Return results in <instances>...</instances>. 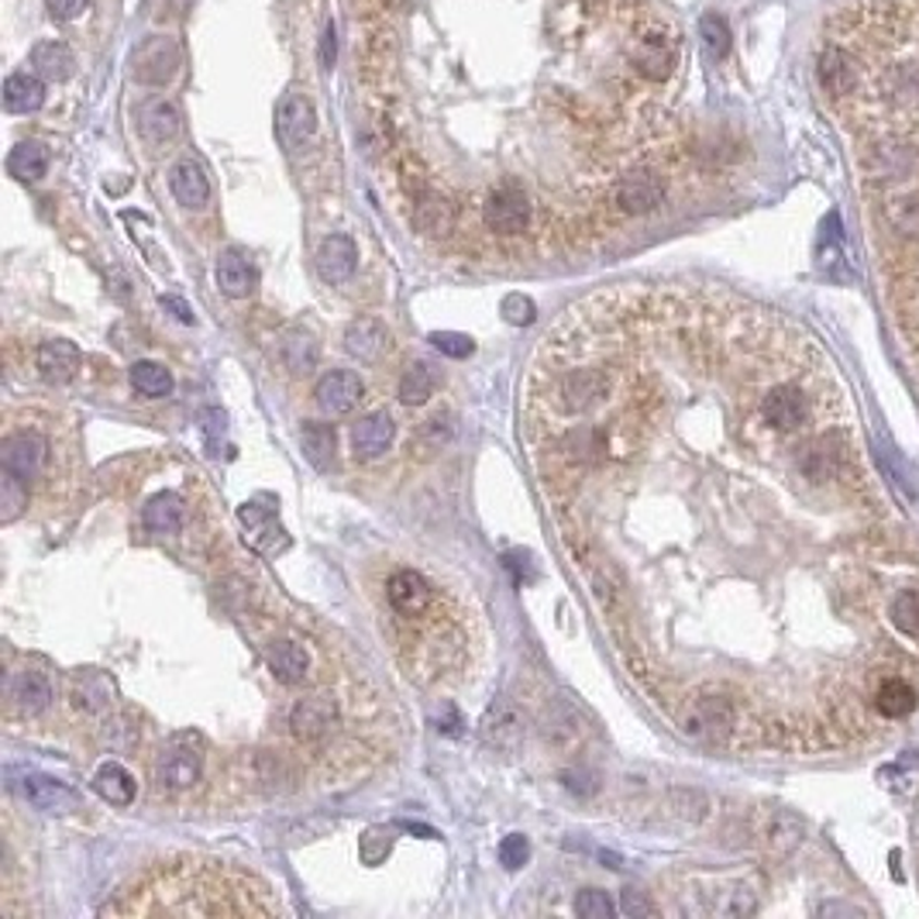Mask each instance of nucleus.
I'll return each mask as SVG.
<instances>
[{
    "instance_id": "nucleus-1",
    "label": "nucleus",
    "mask_w": 919,
    "mask_h": 919,
    "mask_svg": "<svg viewBox=\"0 0 919 919\" xmlns=\"http://www.w3.org/2000/svg\"><path fill=\"white\" fill-rule=\"evenodd\" d=\"M355 73L389 162L445 114L499 111L593 207H613L617 148L672 80L678 35L644 0H352ZM617 214V210H613Z\"/></svg>"
},
{
    "instance_id": "nucleus-2",
    "label": "nucleus",
    "mask_w": 919,
    "mask_h": 919,
    "mask_svg": "<svg viewBox=\"0 0 919 919\" xmlns=\"http://www.w3.org/2000/svg\"><path fill=\"white\" fill-rule=\"evenodd\" d=\"M279 903L255 871L180 855L124 885L100 916H276Z\"/></svg>"
},
{
    "instance_id": "nucleus-3",
    "label": "nucleus",
    "mask_w": 919,
    "mask_h": 919,
    "mask_svg": "<svg viewBox=\"0 0 919 919\" xmlns=\"http://www.w3.org/2000/svg\"><path fill=\"white\" fill-rule=\"evenodd\" d=\"M49 462H52V442L46 431L8 427L4 442H0V469H4V475H14L25 486H32L49 472Z\"/></svg>"
},
{
    "instance_id": "nucleus-4",
    "label": "nucleus",
    "mask_w": 919,
    "mask_h": 919,
    "mask_svg": "<svg viewBox=\"0 0 919 919\" xmlns=\"http://www.w3.org/2000/svg\"><path fill=\"white\" fill-rule=\"evenodd\" d=\"M864 172L874 186H882L888 193L909 190L919 180V148L909 142H879L874 148H868Z\"/></svg>"
},
{
    "instance_id": "nucleus-5",
    "label": "nucleus",
    "mask_w": 919,
    "mask_h": 919,
    "mask_svg": "<svg viewBox=\"0 0 919 919\" xmlns=\"http://www.w3.org/2000/svg\"><path fill=\"white\" fill-rule=\"evenodd\" d=\"M156 785L166 793H183L190 789V785L201 782V772H204V751H201V743H196V737L183 734V737H172L162 754L156 758Z\"/></svg>"
},
{
    "instance_id": "nucleus-6",
    "label": "nucleus",
    "mask_w": 919,
    "mask_h": 919,
    "mask_svg": "<svg viewBox=\"0 0 919 919\" xmlns=\"http://www.w3.org/2000/svg\"><path fill=\"white\" fill-rule=\"evenodd\" d=\"M665 201V180L651 166H633L613 186V210L624 217H644Z\"/></svg>"
},
{
    "instance_id": "nucleus-7",
    "label": "nucleus",
    "mask_w": 919,
    "mask_h": 919,
    "mask_svg": "<svg viewBox=\"0 0 919 919\" xmlns=\"http://www.w3.org/2000/svg\"><path fill=\"white\" fill-rule=\"evenodd\" d=\"M758 418L775 434H793L809 418V400L796 383H775L764 389V397L758 403Z\"/></svg>"
},
{
    "instance_id": "nucleus-8",
    "label": "nucleus",
    "mask_w": 919,
    "mask_h": 919,
    "mask_svg": "<svg viewBox=\"0 0 919 919\" xmlns=\"http://www.w3.org/2000/svg\"><path fill=\"white\" fill-rule=\"evenodd\" d=\"M335 724H338V699L327 692L306 696L290 710V734L300 743H321L324 737H331Z\"/></svg>"
},
{
    "instance_id": "nucleus-9",
    "label": "nucleus",
    "mask_w": 919,
    "mask_h": 919,
    "mask_svg": "<svg viewBox=\"0 0 919 919\" xmlns=\"http://www.w3.org/2000/svg\"><path fill=\"white\" fill-rule=\"evenodd\" d=\"M4 699H8V713H21V716H35L49 706L52 699V686L49 678L35 672V668H21L11 672L8 682H4Z\"/></svg>"
},
{
    "instance_id": "nucleus-10",
    "label": "nucleus",
    "mask_w": 919,
    "mask_h": 919,
    "mask_svg": "<svg viewBox=\"0 0 919 919\" xmlns=\"http://www.w3.org/2000/svg\"><path fill=\"white\" fill-rule=\"evenodd\" d=\"M365 397V386L355 372L338 368V372H327V376L317 379L314 389V400L324 413H331V418H344V413H352Z\"/></svg>"
},
{
    "instance_id": "nucleus-11",
    "label": "nucleus",
    "mask_w": 919,
    "mask_h": 919,
    "mask_svg": "<svg viewBox=\"0 0 919 919\" xmlns=\"http://www.w3.org/2000/svg\"><path fill=\"white\" fill-rule=\"evenodd\" d=\"M314 128H317V114H314V104L293 94L279 104V111H276V138L279 145L287 148V152H297L303 148L306 142H311L314 135Z\"/></svg>"
},
{
    "instance_id": "nucleus-12",
    "label": "nucleus",
    "mask_w": 919,
    "mask_h": 919,
    "mask_svg": "<svg viewBox=\"0 0 919 919\" xmlns=\"http://www.w3.org/2000/svg\"><path fill=\"white\" fill-rule=\"evenodd\" d=\"M355 266H359V249H355L352 238H344V234L324 238L321 249H317V273H321L324 282L341 287V282H348L355 276Z\"/></svg>"
},
{
    "instance_id": "nucleus-13",
    "label": "nucleus",
    "mask_w": 919,
    "mask_h": 919,
    "mask_svg": "<svg viewBox=\"0 0 919 919\" xmlns=\"http://www.w3.org/2000/svg\"><path fill=\"white\" fill-rule=\"evenodd\" d=\"M80 362H83L80 348L65 338H49L35 348V368L49 383H70L80 372Z\"/></svg>"
},
{
    "instance_id": "nucleus-14",
    "label": "nucleus",
    "mask_w": 919,
    "mask_h": 919,
    "mask_svg": "<svg viewBox=\"0 0 919 919\" xmlns=\"http://www.w3.org/2000/svg\"><path fill=\"white\" fill-rule=\"evenodd\" d=\"M177 65H180L177 41H172V38H148L145 46L138 49L135 70H138V80H142V83L162 86V83L172 80V73H177Z\"/></svg>"
},
{
    "instance_id": "nucleus-15",
    "label": "nucleus",
    "mask_w": 919,
    "mask_h": 919,
    "mask_svg": "<svg viewBox=\"0 0 919 919\" xmlns=\"http://www.w3.org/2000/svg\"><path fill=\"white\" fill-rule=\"evenodd\" d=\"M169 190L177 196V204L186 210H201L210 201V180L204 166L196 159H180L169 172Z\"/></svg>"
},
{
    "instance_id": "nucleus-16",
    "label": "nucleus",
    "mask_w": 919,
    "mask_h": 919,
    "mask_svg": "<svg viewBox=\"0 0 919 919\" xmlns=\"http://www.w3.org/2000/svg\"><path fill=\"white\" fill-rule=\"evenodd\" d=\"M392 434H397V424H392V418H389L386 410L368 413V418H362L352 427V451H355V458H359V462H372V458L386 455Z\"/></svg>"
},
{
    "instance_id": "nucleus-17",
    "label": "nucleus",
    "mask_w": 919,
    "mask_h": 919,
    "mask_svg": "<svg viewBox=\"0 0 919 919\" xmlns=\"http://www.w3.org/2000/svg\"><path fill=\"white\" fill-rule=\"evenodd\" d=\"M837 465H841V445L834 434L813 437V442H806L802 451L796 455V469L809 479V483H826V479H834Z\"/></svg>"
},
{
    "instance_id": "nucleus-18",
    "label": "nucleus",
    "mask_w": 919,
    "mask_h": 919,
    "mask_svg": "<svg viewBox=\"0 0 919 919\" xmlns=\"http://www.w3.org/2000/svg\"><path fill=\"white\" fill-rule=\"evenodd\" d=\"M344 348H348V355H355L359 362H379L389 352V331L376 317H359L348 324Z\"/></svg>"
},
{
    "instance_id": "nucleus-19",
    "label": "nucleus",
    "mask_w": 919,
    "mask_h": 919,
    "mask_svg": "<svg viewBox=\"0 0 919 919\" xmlns=\"http://www.w3.org/2000/svg\"><path fill=\"white\" fill-rule=\"evenodd\" d=\"M21 793H25V799L35 809H41V813H65V809L80 806V796L70 789V785H62L59 778H49V775H25Z\"/></svg>"
},
{
    "instance_id": "nucleus-20",
    "label": "nucleus",
    "mask_w": 919,
    "mask_h": 919,
    "mask_svg": "<svg viewBox=\"0 0 919 919\" xmlns=\"http://www.w3.org/2000/svg\"><path fill=\"white\" fill-rule=\"evenodd\" d=\"M817 73H820V83H823V90L830 97H844L855 90V83H858V70H855V62H850L847 52L841 49H826L817 62Z\"/></svg>"
},
{
    "instance_id": "nucleus-21",
    "label": "nucleus",
    "mask_w": 919,
    "mask_h": 919,
    "mask_svg": "<svg viewBox=\"0 0 919 919\" xmlns=\"http://www.w3.org/2000/svg\"><path fill=\"white\" fill-rule=\"evenodd\" d=\"M217 287H221V293H228L231 300H242L255 290V269L238 249H228L221 258H217Z\"/></svg>"
},
{
    "instance_id": "nucleus-22",
    "label": "nucleus",
    "mask_w": 919,
    "mask_h": 919,
    "mask_svg": "<svg viewBox=\"0 0 919 919\" xmlns=\"http://www.w3.org/2000/svg\"><path fill=\"white\" fill-rule=\"evenodd\" d=\"M138 128L152 145H166L180 135V111L169 100H148L138 114Z\"/></svg>"
},
{
    "instance_id": "nucleus-23",
    "label": "nucleus",
    "mask_w": 919,
    "mask_h": 919,
    "mask_svg": "<svg viewBox=\"0 0 919 919\" xmlns=\"http://www.w3.org/2000/svg\"><path fill=\"white\" fill-rule=\"evenodd\" d=\"M142 523L152 534H177L183 528V499L177 493H159L145 503Z\"/></svg>"
},
{
    "instance_id": "nucleus-24",
    "label": "nucleus",
    "mask_w": 919,
    "mask_h": 919,
    "mask_svg": "<svg viewBox=\"0 0 919 919\" xmlns=\"http://www.w3.org/2000/svg\"><path fill=\"white\" fill-rule=\"evenodd\" d=\"M94 789L104 802L111 806H131L135 802V775H131L124 764L107 761L100 764V772L94 775Z\"/></svg>"
},
{
    "instance_id": "nucleus-25",
    "label": "nucleus",
    "mask_w": 919,
    "mask_h": 919,
    "mask_svg": "<svg viewBox=\"0 0 919 919\" xmlns=\"http://www.w3.org/2000/svg\"><path fill=\"white\" fill-rule=\"evenodd\" d=\"M46 104V83L28 73H14L4 83V107L11 114H35Z\"/></svg>"
},
{
    "instance_id": "nucleus-26",
    "label": "nucleus",
    "mask_w": 919,
    "mask_h": 919,
    "mask_svg": "<svg viewBox=\"0 0 919 919\" xmlns=\"http://www.w3.org/2000/svg\"><path fill=\"white\" fill-rule=\"evenodd\" d=\"M8 172L21 183H35L49 172V148L41 142H21L8 156Z\"/></svg>"
},
{
    "instance_id": "nucleus-27",
    "label": "nucleus",
    "mask_w": 919,
    "mask_h": 919,
    "mask_svg": "<svg viewBox=\"0 0 919 919\" xmlns=\"http://www.w3.org/2000/svg\"><path fill=\"white\" fill-rule=\"evenodd\" d=\"M306 651L293 641H279L269 648V672L276 675V682L282 686H297L303 682V675H306Z\"/></svg>"
},
{
    "instance_id": "nucleus-28",
    "label": "nucleus",
    "mask_w": 919,
    "mask_h": 919,
    "mask_svg": "<svg viewBox=\"0 0 919 919\" xmlns=\"http://www.w3.org/2000/svg\"><path fill=\"white\" fill-rule=\"evenodd\" d=\"M335 427L331 424H321V421H311L303 427V455H306V462H311L317 472H327L335 465Z\"/></svg>"
},
{
    "instance_id": "nucleus-29",
    "label": "nucleus",
    "mask_w": 919,
    "mask_h": 919,
    "mask_svg": "<svg viewBox=\"0 0 919 919\" xmlns=\"http://www.w3.org/2000/svg\"><path fill=\"white\" fill-rule=\"evenodd\" d=\"M916 689L906 682V678H885V682L879 686V692H874V706H879L882 716L888 720H899V716H909L916 710Z\"/></svg>"
},
{
    "instance_id": "nucleus-30",
    "label": "nucleus",
    "mask_w": 919,
    "mask_h": 919,
    "mask_svg": "<svg viewBox=\"0 0 919 919\" xmlns=\"http://www.w3.org/2000/svg\"><path fill=\"white\" fill-rule=\"evenodd\" d=\"M32 65H35V73L38 76H46V80H70L73 73V56L65 46H56V41H41V46H35L32 52Z\"/></svg>"
},
{
    "instance_id": "nucleus-31",
    "label": "nucleus",
    "mask_w": 919,
    "mask_h": 919,
    "mask_svg": "<svg viewBox=\"0 0 919 919\" xmlns=\"http://www.w3.org/2000/svg\"><path fill=\"white\" fill-rule=\"evenodd\" d=\"M131 386H135V392H142V397H148V400H162L172 392V376H169V368L159 365V362H135L131 365Z\"/></svg>"
},
{
    "instance_id": "nucleus-32",
    "label": "nucleus",
    "mask_w": 919,
    "mask_h": 919,
    "mask_svg": "<svg viewBox=\"0 0 919 919\" xmlns=\"http://www.w3.org/2000/svg\"><path fill=\"white\" fill-rule=\"evenodd\" d=\"M764 837H769V847L775 850V855L785 858V855H793V850L802 844L806 826L793 813H775V820L769 823V830H764Z\"/></svg>"
},
{
    "instance_id": "nucleus-33",
    "label": "nucleus",
    "mask_w": 919,
    "mask_h": 919,
    "mask_svg": "<svg viewBox=\"0 0 919 919\" xmlns=\"http://www.w3.org/2000/svg\"><path fill=\"white\" fill-rule=\"evenodd\" d=\"M282 362H287V368L300 372V376L314 372V365H317V341L311 335H303V331H290L287 341H282Z\"/></svg>"
},
{
    "instance_id": "nucleus-34",
    "label": "nucleus",
    "mask_w": 919,
    "mask_h": 919,
    "mask_svg": "<svg viewBox=\"0 0 919 919\" xmlns=\"http://www.w3.org/2000/svg\"><path fill=\"white\" fill-rule=\"evenodd\" d=\"M397 392H400V400H403L407 407H424V403L431 400V392H434V379H431L427 365H424V362L410 365L403 376H400Z\"/></svg>"
},
{
    "instance_id": "nucleus-35",
    "label": "nucleus",
    "mask_w": 919,
    "mask_h": 919,
    "mask_svg": "<svg viewBox=\"0 0 919 919\" xmlns=\"http://www.w3.org/2000/svg\"><path fill=\"white\" fill-rule=\"evenodd\" d=\"M699 38H703V49L713 59H724L730 52V28L720 14H703V21H699Z\"/></svg>"
},
{
    "instance_id": "nucleus-36",
    "label": "nucleus",
    "mask_w": 919,
    "mask_h": 919,
    "mask_svg": "<svg viewBox=\"0 0 919 919\" xmlns=\"http://www.w3.org/2000/svg\"><path fill=\"white\" fill-rule=\"evenodd\" d=\"M892 620L909 638H919V593H903L892 603Z\"/></svg>"
},
{
    "instance_id": "nucleus-37",
    "label": "nucleus",
    "mask_w": 919,
    "mask_h": 919,
    "mask_svg": "<svg viewBox=\"0 0 919 919\" xmlns=\"http://www.w3.org/2000/svg\"><path fill=\"white\" fill-rule=\"evenodd\" d=\"M879 458H882V465H885V472H888V479L895 483V489H899L906 499H912L916 496V486H912V475H909V469H906V462L899 455H895V448H879Z\"/></svg>"
},
{
    "instance_id": "nucleus-38",
    "label": "nucleus",
    "mask_w": 919,
    "mask_h": 919,
    "mask_svg": "<svg viewBox=\"0 0 919 919\" xmlns=\"http://www.w3.org/2000/svg\"><path fill=\"white\" fill-rule=\"evenodd\" d=\"M0 507H4V520L11 523L21 513V507H28V486L14 475H4V483H0Z\"/></svg>"
},
{
    "instance_id": "nucleus-39",
    "label": "nucleus",
    "mask_w": 919,
    "mask_h": 919,
    "mask_svg": "<svg viewBox=\"0 0 919 919\" xmlns=\"http://www.w3.org/2000/svg\"><path fill=\"white\" fill-rule=\"evenodd\" d=\"M431 344L448 359H469L475 352V341L469 335H458V331H434Z\"/></svg>"
},
{
    "instance_id": "nucleus-40",
    "label": "nucleus",
    "mask_w": 919,
    "mask_h": 919,
    "mask_svg": "<svg viewBox=\"0 0 919 919\" xmlns=\"http://www.w3.org/2000/svg\"><path fill=\"white\" fill-rule=\"evenodd\" d=\"M576 912L582 919H609L613 916V903H609L606 892L585 888V892H579V899H576Z\"/></svg>"
},
{
    "instance_id": "nucleus-41",
    "label": "nucleus",
    "mask_w": 919,
    "mask_h": 919,
    "mask_svg": "<svg viewBox=\"0 0 919 919\" xmlns=\"http://www.w3.org/2000/svg\"><path fill=\"white\" fill-rule=\"evenodd\" d=\"M528 858H531V844H528V837H523V834H510V837H503V844H499V864H503V868L517 871V868L528 864Z\"/></svg>"
},
{
    "instance_id": "nucleus-42",
    "label": "nucleus",
    "mask_w": 919,
    "mask_h": 919,
    "mask_svg": "<svg viewBox=\"0 0 919 919\" xmlns=\"http://www.w3.org/2000/svg\"><path fill=\"white\" fill-rule=\"evenodd\" d=\"M534 314H537V306H534V300H528V297L510 293L507 300H503V317H507L510 324H531Z\"/></svg>"
},
{
    "instance_id": "nucleus-43",
    "label": "nucleus",
    "mask_w": 919,
    "mask_h": 919,
    "mask_svg": "<svg viewBox=\"0 0 919 919\" xmlns=\"http://www.w3.org/2000/svg\"><path fill=\"white\" fill-rule=\"evenodd\" d=\"M620 909H624L627 916H654V912H658V909H654V903L648 899L641 888H624Z\"/></svg>"
},
{
    "instance_id": "nucleus-44",
    "label": "nucleus",
    "mask_w": 919,
    "mask_h": 919,
    "mask_svg": "<svg viewBox=\"0 0 919 919\" xmlns=\"http://www.w3.org/2000/svg\"><path fill=\"white\" fill-rule=\"evenodd\" d=\"M86 4H90V0H46L49 14H52V17H59V21H73V17H80V14L86 11Z\"/></svg>"
},
{
    "instance_id": "nucleus-45",
    "label": "nucleus",
    "mask_w": 919,
    "mask_h": 919,
    "mask_svg": "<svg viewBox=\"0 0 919 919\" xmlns=\"http://www.w3.org/2000/svg\"><path fill=\"white\" fill-rule=\"evenodd\" d=\"M321 62L331 70L335 65V28H324V38H321Z\"/></svg>"
},
{
    "instance_id": "nucleus-46",
    "label": "nucleus",
    "mask_w": 919,
    "mask_h": 919,
    "mask_svg": "<svg viewBox=\"0 0 919 919\" xmlns=\"http://www.w3.org/2000/svg\"><path fill=\"white\" fill-rule=\"evenodd\" d=\"M162 306H166V311L177 314L183 324H193V314H190V306H186L183 300H177V297H162Z\"/></svg>"
}]
</instances>
